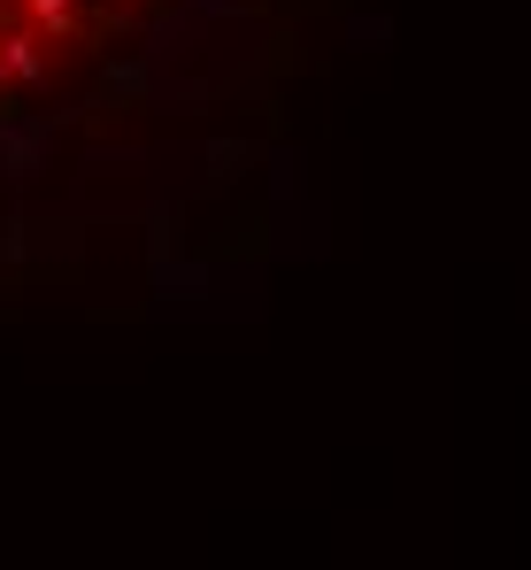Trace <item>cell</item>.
Wrapping results in <instances>:
<instances>
[{"label":"cell","mask_w":531,"mask_h":570,"mask_svg":"<svg viewBox=\"0 0 531 570\" xmlns=\"http://www.w3.org/2000/svg\"><path fill=\"white\" fill-rule=\"evenodd\" d=\"M39 47H47L39 31H8V39H0V78L39 86V78H47V55H39Z\"/></svg>","instance_id":"obj_1"},{"label":"cell","mask_w":531,"mask_h":570,"mask_svg":"<svg viewBox=\"0 0 531 570\" xmlns=\"http://www.w3.org/2000/svg\"><path fill=\"white\" fill-rule=\"evenodd\" d=\"M31 163H39V131L0 124V178H31Z\"/></svg>","instance_id":"obj_2"},{"label":"cell","mask_w":531,"mask_h":570,"mask_svg":"<svg viewBox=\"0 0 531 570\" xmlns=\"http://www.w3.org/2000/svg\"><path fill=\"white\" fill-rule=\"evenodd\" d=\"M23 8H31V23H39V31H55V39L78 23V0H23Z\"/></svg>","instance_id":"obj_3"},{"label":"cell","mask_w":531,"mask_h":570,"mask_svg":"<svg viewBox=\"0 0 531 570\" xmlns=\"http://www.w3.org/2000/svg\"><path fill=\"white\" fill-rule=\"evenodd\" d=\"M185 8H193L200 23H216V16H239V0H185Z\"/></svg>","instance_id":"obj_4"}]
</instances>
